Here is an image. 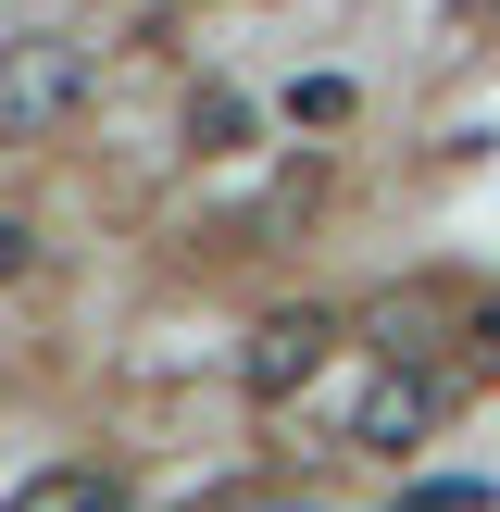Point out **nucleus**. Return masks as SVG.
Returning <instances> with one entry per match:
<instances>
[{
  "mask_svg": "<svg viewBox=\"0 0 500 512\" xmlns=\"http://www.w3.org/2000/svg\"><path fill=\"white\" fill-rule=\"evenodd\" d=\"M88 88H100V50H88V38H63V25H38V38H0V150L63 138Z\"/></svg>",
  "mask_w": 500,
  "mask_h": 512,
  "instance_id": "f257e3e1",
  "label": "nucleus"
},
{
  "mask_svg": "<svg viewBox=\"0 0 500 512\" xmlns=\"http://www.w3.org/2000/svg\"><path fill=\"white\" fill-rule=\"evenodd\" d=\"M338 338H350V325L325 313V300H288V313H263V325H250V350H238L250 400H288V388H313V375L338 363Z\"/></svg>",
  "mask_w": 500,
  "mask_h": 512,
  "instance_id": "f03ea898",
  "label": "nucleus"
},
{
  "mask_svg": "<svg viewBox=\"0 0 500 512\" xmlns=\"http://www.w3.org/2000/svg\"><path fill=\"white\" fill-rule=\"evenodd\" d=\"M438 413H450V375H438V363H400L388 388L350 413V450H425V438H438Z\"/></svg>",
  "mask_w": 500,
  "mask_h": 512,
  "instance_id": "7ed1b4c3",
  "label": "nucleus"
},
{
  "mask_svg": "<svg viewBox=\"0 0 500 512\" xmlns=\"http://www.w3.org/2000/svg\"><path fill=\"white\" fill-rule=\"evenodd\" d=\"M13 512H125V488H113L100 463H50V475L13 488Z\"/></svg>",
  "mask_w": 500,
  "mask_h": 512,
  "instance_id": "20e7f679",
  "label": "nucleus"
},
{
  "mask_svg": "<svg viewBox=\"0 0 500 512\" xmlns=\"http://www.w3.org/2000/svg\"><path fill=\"white\" fill-rule=\"evenodd\" d=\"M400 512H500V488H488V475H438V488H413Z\"/></svg>",
  "mask_w": 500,
  "mask_h": 512,
  "instance_id": "39448f33",
  "label": "nucleus"
},
{
  "mask_svg": "<svg viewBox=\"0 0 500 512\" xmlns=\"http://www.w3.org/2000/svg\"><path fill=\"white\" fill-rule=\"evenodd\" d=\"M238 125H250V113H238L225 88H200V100H188V138H200V150H238Z\"/></svg>",
  "mask_w": 500,
  "mask_h": 512,
  "instance_id": "423d86ee",
  "label": "nucleus"
},
{
  "mask_svg": "<svg viewBox=\"0 0 500 512\" xmlns=\"http://www.w3.org/2000/svg\"><path fill=\"white\" fill-rule=\"evenodd\" d=\"M288 125H350V88H338V75H313V88H288Z\"/></svg>",
  "mask_w": 500,
  "mask_h": 512,
  "instance_id": "0eeeda50",
  "label": "nucleus"
},
{
  "mask_svg": "<svg viewBox=\"0 0 500 512\" xmlns=\"http://www.w3.org/2000/svg\"><path fill=\"white\" fill-rule=\"evenodd\" d=\"M200 512H313V488H213Z\"/></svg>",
  "mask_w": 500,
  "mask_h": 512,
  "instance_id": "6e6552de",
  "label": "nucleus"
},
{
  "mask_svg": "<svg viewBox=\"0 0 500 512\" xmlns=\"http://www.w3.org/2000/svg\"><path fill=\"white\" fill-rule=\"evenodd\" d=\"M38 263V238H25V225H0V275H25Z\"/></svg>",
  "mask_w": 500,
  "mask_h": 512,
  "instance_id": "1a4fd4ad",
  "label": "nucleus"
},
{
  "mask_svg": "<svg viewBox=\"0 0 500 512\" xmlns=\"http://www.w3.org/2000/svg\"><path fill=\"white\" fill-rule=\"evenodd\" d=\"M475 363H500V300H488V313H475Z\"/></svg>",
  "mask_w": 500,
  "mask_h": 512,
  "instance_id": "9d476101",
  "label": "nucleus"
}]
</instances>
